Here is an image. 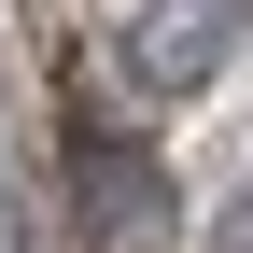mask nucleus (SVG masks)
<instances>
[{"label":"nucleus","instance_id":"1","mask_svg":"<svg viewBox=\"0 0 253 253\" xmlns=\"http://www.w3.org/2000/svg\"><path fill=\"white\" fill-rule=\"evenodd\" d=\"M225 42H239V0H141V14H126V84L197 99V84L225 71Z\"/></svg>","mask_w":253,"mask_h":253},{"label":"nucleus","instance_id":"2","mask_svg":"<svg viewBox=\"0 0 253 253\" xmlns=\"http://www.w3.org/2000/svg\"><path fill=\"white\" fill-rule=\"evenodd\" d=\"M84 197H99V225L126 253H155V211H169V183L141 169V155H113V141H84Z\"/></svg>","mask_w":253,"mask_h":253},{"label":"nucleus","instance_id":"3","mask_svg":"<svg viewBox=\"0 0 253 253\" xmlns=\"http://www.w3.org/2000/svg\"><path fill=\"white\" fill-rule=\"evenodd\" d=\"M225 253H253V197H239V211H225Z\"/></svg>","mask_w":253,"mask_h":253}]
</instances>
